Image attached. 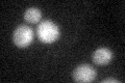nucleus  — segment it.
Returning a JSON list of instances; mask_svg holds the SVG:
<instances>
[{"label":"nucleus","mask_w":125,"mask_h":83,"mask_svg":"<svg viewBox=\"0 0 125 83\" xmlns=\"http://www.w3.org/2000/svg\"><path fill=\"white\" fill-rule=\"evenodd\" d=\"M113 59V52L108 48H98L93 54V61L96 65H104L112 61Z\"/></svg>","instance_id":"nucleus-4"},{"label":"nucleus","mask_w":125,"mask_h":83,"mask_svg":"<svg viewBox=\"0 0 125 83\" xmlns=\"http://www.w3.org/2000/svg\"><path fill=\"white\" fill-rule=\"evenodd\" d=\"M107 82H115V83H120L119 80L117 79H114V78H108V79H104V80L101 81V83H107Z\"/></svg>","instance_id":"nucleus-6"},{"label":"nucleus","mask_w":125,"mask_h":83,"mask_svg":"<svg viewBox=\"0 0 125 83\" xmlns=\"http://www.w3.org/2000/svg\"><path fill=\"white\" fill-rule=\"evenodd\" d=\"M96 70L90 65H80L74 70L73 79L79 83H89L96 78Z\"/></svg>","instance_id":"nucleus-3"},{"label":"nucleus","mask_w":125,"mask_h":83,"mask_svg":"<svg viewBox=\"0 0 125 83\" xmlns=\"http://www.w3.org/2000/svg\"><path fill=\"white\" fill-rule=\"evenodd\" d=\"M38 38L44 44H52L60 37V28L51 20H44L37 27Z\"/></svg>","instance_id":"nucleus-1"},{"label":"nucleus","mask_w":125,"mask_h":83,"mask_svg":"<svg viewBox=\"0 0 125 83\" xmlns=\"http://www.w3.org/2000/svg\"><path fill=\"white\" fill-rule=\"evenodd\" d=\"M42 18L41 10L37 7H29L24 13V20L30 24H36Z\"/></svg>","instance_id":"nucleus-5"},{"label":"nucleus","mask_w":125,"mask_h":83,"mask_svg":"<svg viewBox=\"0 0 125 83\" xmlns=\"http://www.w3.org/2000/svg\"><path fill=\"white\" fill-rule=\"evenodd\" d=\"M13 41L16 46L25 48L29 46L33 41V31L27 25H19L14 30Z\"/></svg>","instance_id":"nucleus-2"}]
</instances>
